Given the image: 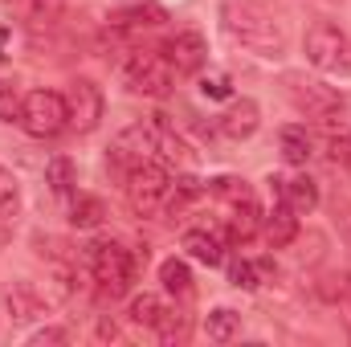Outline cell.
Returning <instances> with one entry per match:
<instances>
[{"label": "cell", "instance_id": "8", "mask_svg": "<svg viewBox=\"0 0 351 347\" xmlns=\"http://www.w3.org/2000/svg\"><path fill=\"white\" fill-rule=\"evenodd\" d=\"M66 110H70V127L74 131H94L98 123H102V110H106V98H102V90L98 82H90V78H74L70 90H66Z\"/></svg>", "mask_w": 351, "mask_h": 347}, {"label": "cell", "instance_id": "24", "mask_svg": "<svg viewBox=\"0 0 351 347\" xmlns=\"http://www.w3.org/2000/svg\"><path fill=\"white\" fill-rule=\"evenodd\" d=\"M160 282H164L168 294H188V290H192V270H188V261L168 258L160 265Z\"/></svg>", "mask_w": 351, "mask_h": 347}, {"label": "cell", "instance_id": "10", "mask_svg": "<svg viewBox=\"0 0 351 347\" xmlns=\"http://www.w3.org/2000/svg\"><path fill=\"white\" fill-rule=\"evenodd\" d=\"M152 160H160V156H156V143H152L147 123L127 127V131L110 143V164L123 168V172H131V168H139V164H152Z\"/></svg>", "mask_w": 351, "mask_h": 347}, {"label": "cell", "instance_id": "28", "mask_svg": "<svg viewBox=\"0 0 351 347\" xmlns=\"http://www.w3.org/2000/svg\"><path fill=\"white\" fill-rule=\"evenodd\" d=\"M200 94L204 98H229L233 94V82H229V74H200Z\"/></svg>", "mask_w": 351, "mask_h": 347}, {"label": "cell", "instance_id": "23", "mask_svg": "<svg viewBox=\"0 0 351 347\" xmlns=\"http://www.w3.org/2000/svg\"><path fill=\"white\" fill-rule=\"evenodd\" d=\"M265 270H269V261L237 258V261H229V282H233L237 290H258L265 282Z\"/></svg>", "mask_w": 351, "mask_h": 347}, {"label": "cell", "instance_id": "31", "mask_svg": "<svg viewBox=\"0 0 351 347\" xmlns=\"http://www.w3.org/2000/svg\"><path fill=\"white\" fill-rule=\"evenodd\" d=\"M335 160H343V164L351 168V131H348V139H339V143H335Z\"/></svg>", "mask_w": 351, "mask_h": 347}, {"label": "cell", "instance_id": "1", "mask_svg": "<svg viewBox=\"0 0 351 347\" xmlns=\"http://www.w3.org/2000/svg\"><path fill=\"white\" fill-rule=\"evenodd\" d=\"M221 25H225V33L241 49H250L258 58H282L286 53V29H282V21L269 8L254 4V0H229L221 8Z\"/></svg>", "mask_w": 351, "mask_h": 347}, {"label": "cell", "instance_id": "30", "mask_svg": "<svg viewBox=\"0 0 351 347\" xmlns=\"http://www.w3.org/2000/svg\"><path fill=\"white\" fill-rule=\"evenodd\" d=\"M29 344H70V331H62V327H41V331L29 335Z\"/></svg>", "mask_w": 351, "mask_h": 347}, {"label": "cell", "instance_id": "5", "mask_svg": "<svg viewBox=\"0 0 351 347\" xmlns=\"http://www.w3.org/2000/svg\"><path fill=\"white\" fill-rule=\"evenodd\" d=\"M302 49H306V62L315 70H323V74H335V70L339 74H351V37L339 25L319 21L315 29H306Z\"/></svg>", "mask_w": 351, "mask_h": 347}, {"label": "cell", "instance_id": "3", "mask_svg": "<svg viewBox=\"0 0 351 347\" xmlns=\"http://www.w3.org/2000/svg\"><path fill=\"white\" fill-rule=\"evenodd\" d=\"M119 78L131 94L143 98H168L176 82V70L160 49H131L127 58H119Z\"/></svg>", "mask_w": 351, "mask_h": 347}, {"label": "cell", "instance_id": "11", "mask_svg": "<svg viewBox=\"0 0 351 347\" xmlns=\"http://www.w3.org/2000/svg\"><path fill=\"white\" fill-rule=\"evenodd\" d=\"M217 127H221V135H225V139L245 143L250 135H258V127H262V110H258V102H254V98H233Z\"/></svg>", "mask_w": 351, "mask_h": 347}, {"label": "cell", "instance_id": "20", "mask_svg": "<svg viewBox=\"0 0 351 347\" xmlns=\"http://www.w3.org/2000/svg\"><path fill=\"white\" fill-rule=\"evenodd\" d=\"M204 331H208V339L229 344V339H237V335H241V315H237V311H229V307H217V311H208Z\"/></svg>", "mask_w": 351, "mask_h": 347}, {"label": "cell", "instance_id": "7", "mask_svg": "<svg viewBox=\"0 0 351 347\" xmlns=\"http://www.w3.org/2000/svg\"><path fill=\"white\" fill-rule=\"evenodd\" d=\"M286 94H290V102H294L306 119H335V115L343 110V94L335 86H327V82H315V78L290 74V78H286Z\"/></svg>", "mask_w": 351, "mask_h": 347}, {"label": "cell", "instance_id": "4", "mask_svg": "<svg viewBox=\"0 0 351 347\" xmlns=\"http://www.w3.org/2000/svg\"><path fill=\"white\" fill-rule=\"evenodd\" d=\"M16 123L33 135V139H53L70 127V110H66V94L58 90H33L21 98Z\"/></svg>", "mask_w": 351, "mask_h": 347}, {"label": "cell", "instance_id": "33", "mask_svg": "<svg viewBox=\"0 0 351 347\" xmlns=\"http://www.w3.org/2000/svg\"><path fill=\"white\" fill-rule=\"evenodd\" d=\"M53 4H62V0H53Z\"/></svg>", "mask_w": 351, "mask_h": 347}, {"label": "cell", "instance_id": "17", "mask_svg": "<svg viewBox=\"0 0 351 347\" xmlns=\"http://www.w3.org/2000/svg\"><path fill=\"white\" fill-rule=\"evenodd\" d=\"M278 143H282V160L290 168H306L315 160V143H311L306 127H282L278 131Z\"/></svg>", "mask_w": 351, "mask_h": 347}, {"label": "cell", "instance_id": "12", "mask_svg": "<svg viewBox=\"0 0 351 347\" xmlns=\"http://www.w3.org/2000/svg\"><path fill=\"white\" fill-rule=\"evenodd\" d=\"M269 184H274L278 200H282V204H290L298 217H306V213H315V208H319V184H315L306 172H302V176H274Z\"/></svg>", "mask_w": 351, "mask_h": 347}, {"label": "cell", "instance_id": "22", "mask_svg": "<svg viewBox=\"0 0 351 347\" xmlns=\"http://www.w3.org/2000/svg\"><path fill=\"white\" fill-rule=\"evenodd\" d=\"M106 221V204L98 200V196H74V204H70V225L74 229H98Z\"/></svg>", "mask_w": 351, "mask_h": 347}, {"label": "cell", "instance_id": "9", "mask_svg": "<svg viewBox=\"0 0 351 347\" xmlns=\"http://www.w3.org/2000/svg\"><path fill=\"white\" fill-rule=\"evenodd\" d=\"M160 53L168 58V66H172L176 74H200V70L208 66V45H204V37L192 33V29L172 33V37L160 45Z\"/></svg>", "mask_w": 351, "mask_h": 347}, {"label": "cell", "instance_id": "29", "mask_svg": "<svg viewBox=\"0 0 351 347\" xmlns=\"http://www.w3.org/2000/svg\"><path fill=\"white\" fill-rule=\"evenodd\" d=\"M16 110H21V94H16L12 82H4V78H0V123H4V119H12Z\"/></svg>", "mask_w": 351, "mask_h": 347}, {"label": "cell", "instance_id": "15", "mask_svg": "<svg viewBox=\"0 0 351 347\" xmlns=\"http://www.w3.org/2000/svg\"><path fill=\"white\" fill-rule=\"evenodd\" d=\"M258 233H262V208H258V200H241V204H233V213H229V229H225V241L245 246V241H254Z\"/></svg>", "mask_w": 351, "mask_h": 347}, {"label": "cell", "instance_id": "18", "mask_svg": "<svg viewBox=\"0 0 351 347\" xmlns=\"http://www.w3.org/2000/svg\"><path fill=\"white\" fill-rule=\"evenodd\" d=\"M127 315H131V323H135V327H147V331H156V327L168 319V302H164L160 294L143 290V294H135V298H131Z\"/></svg>", "mask_w": 351, "mask_h": 347}, {"label": "cell", "instance_id": "32", "mask_svg": "<svg viewBox=\"0 0 351 347\" xmlns=\"http://www.w3.org/2000/svg\"><path fill=\"white\" fill-rule=\"evenodd\" d=\"M4 41H8V33H4V29H0V49H4ZM0 58H4V53H0Z\"/></svg>", "mask_w": 351, "mask_h": 347}, {"label": "cell", "instance_id": "13", "mask_svg": "<svg viewBox=\"0 0 351 347\" xmlns=\"http://www.w3.org/2000/svg\"><path fill=\"white\" fill-rule=\"evenodd\" d=\"M147 131H152L156 156H160L164 164H192V147L180 139V131L168 123V115H152V119H147Z\"/></svg>", "mask_w": 351, "mask_h": 347}, {"label": "cell", "instance_id": "14", "mask_svg": "<svg viewBox=\"0 0 351 347\" xmlns=\"http://www.w3.org/2000/svg\"><path fill=\"white\" fill-rule=\"evenodd\" d=\"M262 237L269 250H286L294 237H298V213L290 208V204H274V213H265L262 217Z\"/></svg>", "mask_w": 351, "mask_h": 347}, {"label": "cell", "instance_id": "25", "mask_svg": "<svg viewBox=\"0 0 351 347\" xmlns=\"http://www.w3.org/2000/svg\"><path fill=\"white\" fill-rule=\"evenodd\" d=\"M208 192H217V196H221V200H229V204L254 200L250 184H245V180H237V176H217V180H208Z\"/></svg>", "mask_w": 351, "mask_h": 347}, {"label": "cell", "instance_id": "21", "mask_svg": "<svg viewBox=\"0 0 351 347\" xmlns=\"http://www.w3.org/2000/svg\"><path fill=\"white\" fill-rule=\"evenodd\" d=\"M45 184H49V192H53V196H74L78 172H74L70 156H53V160L45 164Z\"/></svg>", "mask_w": 351, "mask_h": 347}, {"label": "cell", "instance_id": "26", "mask_svg": "<svg viewBox=\"0 0 351 347\" xmlns=\"http://www.w3.org/2000/svg\"><path fill=\"white\" fill-rule=\"evenodd\" d=\"M16 204H21V180L0 164V217L16 213Z\"/></svg>", "mask_w": 351, "mask_h": 347}, {"label": "cell", "instance_id": "19", "mask_svg": "<svg viewBox=\"0 0 351 347\" xmlns=\"http://www.w3.org/2000/svg\"><path fill=\"white\" fill-rule=\"evenodd\" d=\"M204 192H208L204 180H196V176H176L172 184H168V200H164V208H168V213H180V208H188L192 200H200Z\"/></svg>", "mask_w": 351, "mask_h": 347}, {"label": "cell", "instance_id": "27", "mask_svg": "<svg viewBox=\"0 0 351 347\" xmlns=\"http://www.w3.org/2000/svg\"><path fill=\"white\" fill-rule=\"evenodd\" d=\"M164 21V12L160 8H127V12H114V21L110 25H160Z\"/></svg>", "mask_w": 351, "mask_h": 347}, {"label": "cell", "instance_id": "6", "mask_svg": "<svg viewBox=\"0 0 351 347\" xmlns=\"http://www.w3.org/2000/svg\"><path fill=\"white\" fill-rule=\"evenodd\" d=\"M168 184H172V176H168V168L160 160L139 164V168L127 172V204L139 217H156L164 208V200H168Z\"/></svg>", "mask_w": 351, "mask_h": 347}, {"label": "cell", "instance_id": "16", "mask_svg": "<svg viewBox=\"0 0 351 347\" xmlns=\"http://www.w3.org/2000/svg\"><path fill=\"white\" fill-rule=\"evenodd\" d=\"M180 246L188 250V258L200 261V265H221L225 261V237L213 233V229H188Z\"/></svg>", "mask_w": 351, "mask_h": 347}, {"label": "cell", "instance_id": "2", "mask_svg": "<svg viewBox=\"0 0 351 347\" xmlns=\"http://www.w3.org/2000/svg\"><path fill=\"white\" fill-rule=\"evenodd\" d=\"M139 261H147V250L135 254V250H127V246L114 241V237H110V241H94V246L86 250L90 278H94V286H98L102 298H119V294H127L131 282H135Z\"/></svg>", "mask_w": 351, "mask_h": 347}]
</instances>
